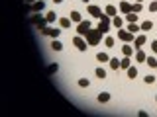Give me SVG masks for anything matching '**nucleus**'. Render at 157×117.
I'll list each match as a JSON object with an SVG mask.
<instances>
[{
  "label": "nucleus",
  "mask_w": 157,
  "mask_h": 117,
  "mask_svg": "<svg viewBox=\"0 0 157 117\" xmlns=\"http://www.w3.org/2000/svg\"><path fill=\"white\" fill-rule=\"evenodd\" d=\"M71 43H73V47H75L78 53H85L86 49H88V43H86V39L82 37V35H73Z\"/></svg>",
  "instance_id": "obj_4"
},
{
  "label": "nucleus",
  "mask_w": 157,
  "mask_h": 117,
  "mask_svg": "<svg viewBox=\"0 0 157 117\" xmlns=\"http://www.w3.org/2000/svg\"><path fill=\"white\" fill-rule=\"evenodd\" d=\"M145 65L149 66V68H153V70H155V68H157V57H155V55H147V58H145Z\"/></svg>",
  "instance_id": "obj_27"
},
{
  "label": "nucleus",
  "mask_w": 157,
  "mask_h": 117,
  "mask_svg": "<svg viewBox=\"0 0 157 117\" xmlns=\"http://www.w3.org/2000/svg\"><path fill=\"white\" fill-rule=\"evenodd\" d=\"M94 76L98 78V80H106V76H108V70L104 66H96L94 68Z\"/></svg>",
  "instance_id": "obj_17"
},
{
  "label": "nucleus",
  "mask_w": 157,
  "mask_h": 117,
  "mask_svg": "<svg viewBox=\"0 0 157 117\" xmlns=\"http://www.w3.org/2000/svg\"><path fill=\"white\" fill-rule=\"evenodd\" d=\"M57 23H59V27H61V29H69V27L73 26V20L69 18V16H63V18H59Z\"/></svg>",
  "instance_id": "obj_14"
},
{
  "label": "nucleus",
  "mask_w": 157,
  "mask_h": 117,
  "mask_svg": "<svg viewBox=\"0 0 157 117\" xmlns=\"http://www.w3.org/2000/svg\"><path fill=\"white\" fill-rule=\"evenodd\" d=\"M81 2H82V4H90V0H81Z\"/></svg>",
  "instance_id": "obj_37"
},
{
  "label": "nucleus",
  "mask_w": 157,
  "mask_h": 117,
  "mask_svg": "<svg viewBox=\"0 0 157 117\" xmlns=\"http://www.w3.org/2000/svg\"><path fill=\"white\" fill-rule=\"evenodd\" d=\"M134 2H144V0H134Z\"/></svg>",
  "instance_id": "obj_38"
},
{
  "label": "nucleus",
  "mask_w": 157,
  "mask_h": 117,
  "mask_svg": "<svg viewBox=\"0 0 157 117\" xmlns=\"http://www.w3.org/2000/svg\"><path fill=\"white\" fill-rule=\"evenodd\" d=\"M69 18L73 20V23H75V26H77V23H81V22H82V14L78 12V10H71V14H69Z\"/></svg>",
  "instance_id": "obj_20"
},
{
  "label": "nucleus",
  "mask_w": 157,
  "mask_h": 117,
  "mask_svg": "<svg viewBox=\"0 0 157 117\" xmlns=\"http://www.w3.org/2000/svg\"><path fill=\"white\" fill-rule=\"evenodd\" d=\"M147 10H149L151 14H157V0H151V2L147 4Z\"/></svg>",
  "instance_id": "obj_32"
},
{
  "label": "nucleus",
  "mask_w": 157,
  "mask_h": 117,
  "mask_svg": "<svg viewBox=\"0 0 157 117\" xmlns=\"http://www.w3.org/2000/svg\"><path fill=\"white\" fill-rule=\"evenodd\" d=\"M49 47H51V51H55V53H61L63 51V43L59 41V39H51Z\"/></svg>",
  "instance_id": "obj_23"
},
{
  "label": "nucleus",
  "mask_w": 157,
  "mask_h": 117,
  "mask_svg": "<svg viewBox=\"0 0 157 117\" xmlns=\"http://www.w3.org/2000/svg\"><path fill=\"white\" fill-rule=\"evenodd\" d=\"M132 62H134L132 57H122L120 58V68H122V70H128V68L132 66Z\"/></svg>",
  "instance_id": "obj_21"
},
{
  "label": "nucleus",
  "mask_w": 157,
  "mask_h": 117,
  "mask_svg": "<svg viewBox=\"0 0 157 117\" xmlns=\"http://www.w3.org/2000/svg\"><path fill=\"white\" fill-rule=\"evenodd\" d=\"M116 39H120L122 43H134L136 35L132 31H128L126 27H122V29H116Z\"/></svg>",
  "instance_id": "obj_3"
},
{
  "label": "nucleus",
  "mask_w": 157,
  "mask_h": 117,
  "mask_svg": "<svg viewBox=\"0 0 157 117\" xmlns=\"http://www.w3.org/2000/svg\"><path fill=\"white\" fill-rule=\"evenodd\" d=\"M45 2H47V0H45Z\"/></svg>",
  "instance_id": "obj_41"
},
{
  "label": "nucleus",
  "mask_w": 157,
  "mask_h": 117,
  "mask_svg": "<svg viewBox=\"0 0 157 117\" xmlns=\"http://www.w3.org/2000/svg\"><path fill=\"white\" fill-rule=\"evenodd\" d=\"M134 62H145V58H147V53L144 51V49H137V51L134 53Z\"/></svg>",
  "instance_id": "obj_12"
},
{
  "label": "nucleus",
  "mask_w": 157,
  "mask_h": 117,
  "mask_svg": "<svg viewBox=\"0 0 157 117\" xmlns=\"http://www.w3.org/2000/svg\"><path fill=\"white\" fill-rule=\"evenodd\" d=\"M96 61L98 62H110V55L106 51H98L96 53Z\"/></svg>",
  "instance_id": "obj_26"
},
{
  "label": "nucleus",
  "mask_w": 157,
  "mask_h": 117,
  "mask_svg": "<svg viewBox=\"0 0 157 117\" xmlns=\"http://www.w3.org/2000/svg\"><path fill=\"white\" fill-rule=\"evenodd\" d=\"M112 100V94H110V92H100V94H98L96 96V101H98V104H100V105H104V104H108V101H110Z\"/></svg>",
  "instance_id": "obj_10"
},
{
  "label": "nucleus",
  "mask_w": 157,
  "mask_h": 117,
  "mask_svg": "<svg viewBox=\"0 0 157 117\" xmlns=\"http://www.w3.org/2000/svg\"><path fill=\"white\" fill-rule=\"evenodd\" d=\"M155 70H157V68H155Z\"/></svg>",
  "instance_id": "obj_40"
},
{
  "label": "nucleus",
  "mask_w": 157,
  "mask_h": 117,
  "mask_svg": "<svg viewBox=\"0 0 157 117\" xmlns=\"http://www.w3.org/2000/svg\"><path fill=\"white\" fill-rule=\"evenodd\" d=\"M126 29H128V31H132L134 35L141 33V26H140V23H126Z\"/></svg>",
  "instance_id": "obj_25"
},
{
  "label": "nucleus",
  "mask_w": 157,
  "mask_h": 117,
  "mask_svg": "<svg viewBox=\"0 0 157 117\" xmlns=\"http://www.w3.org/2000/svg\"><path fill=\"white\" fill-rule=\"evenodd\" d=\"M110 70H120V58L118 57H110Z\"/></svg>",
  "instance_id": "obj_28"
},
{
  "label": "nucleus",
  "mask_w": 157,
  "mask_h": 117,
  "mask_svg": "<svg viewBox=\"0 0 157 117\" xmlns=\"http://www.w3.org/2000/svg\"><path fill=\"white\" fill-rule=\"evenodd\" d=\"M110 26H112V23H104V22H98V29H100V31L102 33H104V35H106V33H110Z\"/></svg>",
  "instance_id": "obj_30"
},
{
  "label": "nucleus",
  "mask_w": 157,
  "mask_h": 117,
  "mask_svg": "<svg viewBox=\"0 0 157 117\" xmlns=\"http://www.w3.org/2000/svg\"><path fill=\"white\" fill-rule=\"evenodd\" d=\"M155 104H157V94H155Z\"/></svg>",
  "instance_id": "obj_39"
},
{
  "label": "nucleus",
  "mask_w": 157,
  "mask_h": 117,
  "mask_svg": "<svg viewBox=\"0 0 157 117\" xmlns=\"http://www.w3.org/2000/svg\"><path fill=\"white\" fill-rule=\"evenodd\" d=\"M43 18H45V23H47V26H49V23L59 22V18H57V12H55V10H47V14H45Z\"/></svg>",
  "instance_id": "obj_11"
},
{
  "label": "nucleus",
  "mask_w": 157,
  "mask_h": 117,
  "mask_svg": "<svg viewBox=\"0 0 157 117\" xmlns=\"http://www.w3.org/2000/svg\"><path fill=\"white\" fill-rule=\"evenodd\" d=\"M86 14L92 16L94 20H100V16L104 14V10H102L100 6H94V4H86Z\"/></svg>",
  "instance_id": "obj_6"
},
{
  "label": "nucleus",
  "mask_w": 157,
  "mask_h": 117,
  "mask_svg": "<svg viewBox=\"0 0 157 117\" xmlns=\"http://www.w3.org/2000/svg\"><path fill=\"white\" fill-rule=\"evenodd\" d=\"M43 10H45V0H37V2L32 4V12L33 14H39V12H43Z\"/></svg>",
  "instance_id": "obj_15"
},
{
  "label": "nucleus",
  "mask_w": 157,
  "mask_h": 117,
  "mask_svg": "<svg viewBox=\"0 0 157 117\" xmlns=\"http://www.w3.org/2000/svg\"><path fill=\"white\" fill-rule=\"evenodd\" d=\"M124 22H126L124 16H114V18H112V27H114V29H122V27H124Z\"/></svg>",
  "instance_id": "obj_16"
},
{
  "label": "nucleus",
  "mask_w": 157,
  "mask_h": 117,
  "mask_svg": "<svg viewBox=\"0 0 157 117\" xmlns=\"http://www.w3.org/2000/svg\"><path fill=\"white\" fill-rule=\"evenodd\" d=\"M85 39H86L88 47H96V45H100V43H102V39H104V33H102L98 27H92L90 31L85 35Z\"/></svg>",
  "instance_id": "obj_1"
},
{
  "label": "nucleus",
  "mask_w": 157,
  "mask_h": 117,
  "mask_svg": "<svg viewBox=\"0 0 157 117\" xmlns=\"http://www.w3.org/2000/svg\"><path fill=\"white\" fill-rule=\"evenodd\" d=\"M149 51L153 53V55H157V39H151L149 41Z\"/></svg>",
  "instance_id": "obj_34"
},
{
  "label": "nucleus",
  "mask_w": 157,
  "mask_h": 117,
  "mask_svg": "<svg viewBox=\"0 0 157 117\" xmlns=\"http://www.w3.org/2000/svg\"><path fill=\"white\" fill-rule=\"evenodd\" d=\"M120 51H122V55L124 57H134V53H136V49L132 43H124V45L120 47Z\"/></svg>",
  "instance_id": "obj_9"
},
{
  "label": "nucleus",
  "mask_w": 157,
  "mask_h": 117,
  "mask_svg": "<svg viewBox=\"0 0 157 117\" xmlns=\"http://www.w3.org/2000/svg\"><path fill=\"white\" fill-rule=\"evenodd\" d=\"M137 74H140V70H137V66H136V65H132V66L126 70V78H128V80H136Z\"/></svg>",
  "instance_id": "obj_13"
},
{
  "label": "nucleus",
  "mask_w": 157,
  "mask_h": 117,
  "mask_svg": "<svg viewBox=\"0 0 157 117\" xmlns=\"http://www.w3.org/2000/svg\"><path fill=\"white\" fill-rule=\"evenodd\" d=\"M51 2H53V4H63L65 0H51Z\"/></svg>",
  "instance_id": "obj_35"
},
{
  "label": "nucleus",
  "mask_w": 157,
  "mask_h": 117,
  "mask_svg": "<svg viewBox=\"0 0 157 117\" xmlns=\"http://www.w3.org/2000/svg\"><path fill=\"white\" fill-rule=\"evenodd\" d=\"M140 26H141V31H151L153 26H155V22H153V20H141Z\"/></svg>",
  "instance_id": "obj_18"
},
{
  "label": "nucleus",
  "mask_w": 157,
  "mask_h": 117,
  "mask_svg": "<svg viewBox=\"0 0 157 117\" xmlns=\"http://www.w3.org/2000/svg\"><path fill=\"white\" fill-rule=\"evenodd\" d=\"M118 12H120L122 16L130 14L132 12V2H130V0H120V4H118Z\"/></svg>",
  "instance_id": "obj_8"
},
{
  "label": "nucleus",
  "mask_w": 157,
  "mask_h": 117,
  "mask_svg": "<svg viewBox=\"0 0 157 117\" xmlns=\"http://www.w3.org/2000/svg\"><path fill=\"white\" fill-rule=\"evenodd\" d=\"M141 10H144V2H132V12L141 14Z\"/></svg>",
  "instance_id": "obj_31"
},
{
  "label": "nucleus",
  "mask_w": 157,
  "mask_h": 117,
  "mask_svg": "<svg viewBox=\"0 0 157 117\" xmlns=\"http://www.w3.org/2000/svg\"><path fill=\"white\" fill-rule=\"evenodd\" d=\"M124 20H126V23H140V14L130 12V14H126V16H124Z\"/></svg>",
  "instance_id": "obj_19"
},
{
  "label": "nucleus",
  "mask_w": 157,
  "mask_h": 117,
  "mask_svg": "<svg viewBox=\"0 0 157 117\" xmlns=\"http://www.w3.org/2000/svg\"><path fill=\"white\" fill-rule=\"evenodd\" d=\"M39 33H41L43 37H49V39H59V37H61V27L43 26V27H39Z\"/></svg>",
  "instance_id": "obj_2"
},
{
  "label": "nucleus",
  "mask_w": 157,
  "mask_h": 117,
  "mask_svg": "<svg viewBox=\"0 0 157 117\" xmlns=\"http://www.w3.org/2000/svg\"><path fill=\"white\" fill-rule=\"evenodd\" d=\"M104 14H106V16H110V18L118 16V6H114V4H108V6L104 8Z\"/></svg>",
  "instance_id": "obj_24"
},
{
  "label": "nucleus",
  "mask_w": 157,
  "mask_h": 117,
  "mask_svg": "<svg viewBox=\"0 0 157 117\" xmlns=\"http://www.w3.org/2000/svg\"><path fill=\"white\" fill-rule=\"evenodd\" d=\"M77 86L82 88V90H86V88L90 86V80H88V78H78V80H77Z\"/></svg>",
  "instance_id": "obj_29"
},
{
  "label": "nucleus",
  "mask_w": 157,
  "mask_h": 117,
  "mask_svg": "<svg viewBox=\"0 0 157 117\" xmlns=\"http://www.w3.org/2000/svg\"><path fill=\"white\" fill-rule=\"evenodd\" d=\"M90 29H92V22H90V20H82L81 23H77V35H82V37H85Z\"/></svg>",
  "instance_id": "obj_5"
},
{
  "label": "nucleus",
  "mask_w": 157,
  "mask_h": 117,
  "mask_svg": "<svg viewBox=\"0 0 157 117\" xmlns=\"http://www.w3.org/2000/svg\"><path fill=\"white\" fill-rule=\"evenodd\" d=\"M155 16H157V14H155Z\"/></svg>",
  "instance_id": "obj_42"
},
{
  "label": "nucleus",
  "mask_w": 157,
  "mask_h": 117,
  "mask_svg": "<svg viewBox=\"0 0 157 117\" xmlns=\"http://www.w3.org/2000/svg\"><path fill=\"white\" fill-rule=\"evenodd\" d=\"M144 82H145L147 86H151V84L155 82V76H153V74H145V76H144Z\"/></svg>",
  "instance_id": "obj_33"
},
{
  "label": "nucleus",
  "mask_w": 157,
  "mask_h": 117,
  "mask_svg": "<svg viewBox=\"0 0 157 117\" xmlns=\"http://www.w3.org/2000/svg\"><path fill=\"white\" fill-rule=\"evenodd\" d=\"M26 2L29 4V6H32V4H33V2H37V0H26Z\"/></svg>",
  "instance_id": "obj_36"
},
{
  "label": "nucleus",
  "mask_w": 157,
  "mask_h": 117,
  "mask_svg": "<svg viewBox=\"0 0 157 117\" xmlns=\"http://www.w3.org/2000/svg\"><path fill=\"white\" fill-rule=\"evenodd\" d=\"M102 43H104V47L112 49V47L116 45V37H112L110 33H106V35H104V39H102Z\"/></svg>",
  "instance_id": "obj_22"
},
{
  "label": "nucleus",
  "mask_w": 157,
  "mask_h": 117,
  "mask_svg": "<svg viewBox=\"0 0 157 117\" xmlns=\"http://www.w3.org/2000/svg\"><path fill=\"white\" fill-rule=\"evenodd\" d=\"M132 45H134V49H136V51H137V49H144V47L147 45V37L144 35V31H141V33H137Z\"/></svg>",
  "instance_id": "obj_7"
}]
</instances>
